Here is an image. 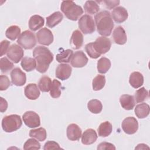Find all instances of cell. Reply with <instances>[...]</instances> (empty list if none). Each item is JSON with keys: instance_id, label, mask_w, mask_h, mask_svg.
<instances>
[{"instance_id": "obj_43", "label": "cell", "mask_w": 150, "mask_h": 150, "mask_svg": "<svg viewBox=\"0 0 150 150\" xmlns=\"http://www.w3.org/2000/svg\"><path fill=\"white\" fill-rule=\"evenodd\" d=\"M97 149L98 150H103V149H115V146L110 142H101L97 146Z\"/></svg>"}, {"instance_id": "obj_42", "label": "cell", "mask_w": 150, "mask_h": 150, "mask_svg": "<svg viewBox=\"0 0 150 150\" xmlns=\"http://www.w3.org/2000/svg\"><path fill=\"white\" fill-rule=\"evenodd\" d=\"M43 149H44V150L56 149H61V148L59 146V144L57 143L56 142L53 141H49L45 143Z\"/></svg>"}, {"instance_id": "obj_46", "label": "cell", "mask_w": 150, "mask_h": 150, "mask_svg": "<svg viewBox=\"0 0 150 150\" xmlns=\"http://www.w3.org/2000/svg\"><path fill=\"white\" fill-rule=\"evenodd\" d=\"M1 103H0V111L1 112H3L5 111L8 108V103L7 101L3 98L2 97H1Z\"/></svg>"}, {"instance_id": "obj_41", "label": "cell", "mask_w": 150, "mask_h": 150, "mask_svg": "<svg viewBox=\"0 0 150 150\" xmlns=\"http://www.w3.org/2000/svg\"><path fill=\"white\" fill-rule=\"evenodd\" d=\"M11 86V82L8 77L5 75L0 76V90L1 91L6 90Z\"/></svg>"}, {"instance_id": "obj_6", "label": "cell", "mask_w": 150, "mask_h": 150, "mask_svg": "<svg viewBox=\"0 0 150 150\" xmlns=\"http://www.w3.org/2000/svg\"><path fill=\"white\" fill-rule=\"evenodd\" d=\"M79 28L84 34H90L95 31V23L92 16L86 14L82 16L78 22Z\"/></svg>"}, {"instance_id": "obj_14", "label": "cell", "mask_w": 150, "mask_h": 150, "mask_svg": "<svg viewBox=\"0 0 150 150\" xmlns=\"http://www.w3.org/2000/svg\"><path fill=\"white\" fill-rule=\"evenodd\" d=\"M71 70V67L69 64L61 63L57 66L56 69L55 76L61 80H65L70 77Z\"/></svg>"}, {"instance_id": "obj_18", "label": "cell", "mask_w": 150, "mask_h": 150, "mask_svg": "<svg viewBox=\"0 0 150 150\" xmlns=\"http://www.w3.org/2000/svg\"><path fill=\"white\" fill-rule=\"evenodd\" d=\"M25 96L29 100H36L40 96V91L38 86L35 83H30L28 84L24 90Z\"/></svg>"}, {"instance_id": "obj_11", "label": "cell", "mask_w": 150, "mask_h": 150, "mask_svg": "<svg viewBox=\"0 0 150 150\" xmlns=\"http://www.w3.org/2000/svg\"><path fill=\"white\" fill-rule=\"evenodd\" d=\"M6 54L8 57L14 63H18L22 59L24 52L22 47L14 43L9 47Z\"/></svg>"}, {"instance_id": "obj_22", "label": "cell", "mask_w": 150, "mask_h": 150, "mask_svg": "<svg viewBox=\"0 0 150 150\" xmlns=\"http://www.w3.org/2000/svg\"><path fill=\"white\" fill-rule=\"evenodd\" d=\"M121 105L126 110H131L134 108L135 103L134 96L129 94H123L120 98Z\"/></svg>"}, {"instance_id": "obj_10", "label": "cell", "mask_w": 150, "mask_h": 150, "mask_svg": "<svg viewBox=\"0 0 150 150\" xmlns=\"http://www.w3.org/2000/svg\"><path fill=\"white\" fill-rule=\"evenodd\" d=\"M122 128L127 134H134L138 129V121L133 117H127L122 122Z\"/></svg>"}, {"instance_id": "obj_27", "label": "cell", "mask_w": 150, "mask_h": 150, "mask_svg": "<svg viewBox=\"0 0 150 150\" xmlns=\"http://www.w3.org/2000/svg\"><path fill=\"white\" fill-rule=\"evenodd\" d=\"M112 127L111 124L108 121L102 122L98 128V134L101 137H106L110 135L112 132Z\"/></svg>"}, {"instance_id": "obj_21", "label": "cell", "mask_w": 150, "mask_h": 150, "mask_svg": "<svg viewBox=\"0 0 150 150\" xmlns=\"http://www.w3.org/2000/svg\"><path fill=\"white\" fill-rule=\"evenodd\" d=\"M45 19L38 15L32 16L29 21V28L32 31H36L44 25Z\"/></svg>"}, {"instance_id": "obj_28", "label": "cell", "mask_w": 150, "mask_h": 150, "mask_svg": "<svg viewBox=\"0 0 150 150\" xmlns=\"http://www.w3.org/2000/svg\"><path fill=\"white\" fill-rule=\"evenodd\" d=\"M97 67L100 73L105 74L111 67V61L107 57H101L97 62Z\"/></svg>"}, {"instance_id": "obj_40", "label": "cell", "mask_w": 150, "mask_h": 150, "mask_svg": "<svg viewBox=\"0 0 150 150\" xmlns=\"http://www.w3.org/2000/svg\"><path fill=\"white\" fill-rule=\"evenodd\" d=\"M85 50L88 55L92 59H97L101 56V54L98 53L94 49L93 42L87 44L85 46Z\"/></svg>"}, {"instance_id": "obj_47", "label": "cell", "mask_w": 150, "mask_h": 150, "mask_svg": "<svg viewBox=\"0 0 150 150\" xmlns=\"http://www.w3.org/2000/svg\"><path fill=\"white\" fill-rule=\"evenodd\" d=\"M146 147L149 148L148 146H146V145L144 144H138V146L135 148V149H144L146 148Z\"/></svg>"}, {"instance_id": "obj_13", "label": "cell", "mask_w": 150, "mask_h": 150, "mask_svg": "<svg viewBox=\"0 0 150 150\" xmlns=\"http://www.w3.org/2000/svg\"><path fill=\"white\" fill-rule=\"evenodd\" d=\"M70 62L73 67L80 68L87 64L88 58L82 50L77 51L73 54Z\"/></svg>"}, {"instance_id": "obj_31", "label": "cell", "mask_w": 150, "mask_h": 150, "mask_svg": "<svg viewBox=\"0 0 150 150\" xmlns=\"http://www.w3.org/2000/svg\"><path fill=\"white\" fill-rule=\"evenodd\" d=\"M52 84L51 79L47 76H42L38 82V87L42 92H48L50 91Z\"/></svg>"}, {"instance_id": "obj_37", "label": "cell", "mask_w": 150, "mask_h": 150, "mask_svg": "<svg viewBox=\"0 0 150 150\" xmlns=\"http://www.w3.org/2000/svg\"><path fill=\"white\" fill-rule=\"evenodd\" d=\"M149 97L148 91L145 87H141L137 90L135 93V100L137 103H142Z\"/></svg>"}, {"instance_id": "obj_29", "label": "cell", "mask_w": 150, "mask_h": 150, "mask_svg": "<svg viewBox=\"0 0 150 150\" xmlns=\"http://www.w3.org/2000/svg\"><path fill=\"white\" fill-rule=\"evenodd\" d=\"M29 136L32 138H36L39 141H43L46 138L47 133L45 128L40 127L37 129H33L30 130Z\"/></svg>"}, {"instance_id": "obj_25", "label": "cell", "mask_w": 150, "mask_h": 150, "mask_svg": "<svg viewBox=\"0 0 150 150\" xmlns=\"http://www.w3.org/2000/svg\"><path fill=\"white\" fill-rule=\"evenodd\" d=\"M149 105L145 103H142L136 105L135 108V114L138 118H146L149 114Z\"/></svg>"}, {"instance_id": "obj_23", "label": "cell", "mask_w": 150, "mask_h": 150, "mask_svg": "<svg viewBox=\"0 0 150 150\" xmlns=\"http://www.w3.org/2000/svg\"><path fill=\"white\" fill-rule=\"evenodd\" d=\"M129 82L132 87L138 88L143 85L144 77L141 73L138 71H134L129 76Z\"/></svg>"}, {"instance_id": "obj_8", "label": "cell", "mask_w": 150, "mask_h": 150, "mask_svg": "<svg viewBox=\"0 0 150 150\" xmlns=\"http://www.w3.org/2000/svg\"><path fill=\"white\" fill-rule=\"evenodd\" d=\"M22 119L25 124L29 128H36L39 127L40 125L39 115L32 111L25 112L23 114Z\"/></svg>"}, {"instance_id": "obj_26", "label": "cell", "mask_w": 150, "mask_h": 150, "mask_svg": "<svg viewBox=\"0 0 150 150\" xmlns=\"http://www.w3.org/2000/svg\"><path fill=\"white\" fill-rule=\"evenodd\" d=\"M21 64L24 70L31 71L36 67V61L34 58L25 57L22 59Z\"/></svg>"}, {"instance_id": "obj_45", "label": "cell", "mask_w": 150, "mask_h": 150, "mask_svg": "<svg viewBox=\"0 0 150 150\" xmlns=\"http://www.w3.org/2000/svg\"><path fill=\"white\" fill-rule=\"evenodd\" d=\"M103 2L105 4L106 8L109 9L114 8L120 4V1H103Z\"/></svg>"}, {"instance_id": "obj_3", "label": "cell", "mask_w": 150, "mask_h": 150, "mask_svg": "<svg viewBox=\"0 0 150 150\" xmlns=\"http://www.w3.org/2000/svg\"><path fill=\"white\" fill-rule=\"evenodd\" d=\"M60 9L66 18L74 21L78 20L80 16L83 13L82 8L76 5L72 1H62Z\"/></svg>"}, {"instance_id": "obj_17", "label": "cell", "mask_w": 150, "mask_h": 150, "mask_svg": "<svg viewBox=\"0 0 150 150\" xmlns=\"http://www.w3.org/2000/svg\"><path fill=\"white\" fill-rule=\"evenodd\" d=\"M67 138L73 141H78L81 136V129L76 124H70L67 128Z\"/></svg>"}, {"instance_id": "obj_2", "label": "cell", "mask_w": 150, "mask_h": 150, "mask_svg": "<svg viewBox=\"0 0 150 150\" xmlns=\"http://www.w3.org/2000/svg\"><path fill=\"white\" fill-rule=\"evenodd\" d=\"M94 19L98 33L103 36H110L114 25L110 12L102 11L95 15Z\"/></svg>"}, {"instance_id": "obj_39", "label": "cell", "mask_w": 150, "mask_h": 150, "mask_svg": "<svg viewBox=\"0 0 150 150\" xmlns=\"http://www.w3.org/2000/svg\"><path fill=\"white\" fill-rule=\"evenodd\" d=\"M40 148V143L33 138L28 139L23 145V149L25 150L39 149Z\"/></svg>"}, {"instance_id": "obj_1", "label": "cell", "mask_w": 150, "mask_h": 150, "mask_svg": "<svg viewBox=\"0 0 150 150\" xmlns=\"http://www.w3.org/2000/svg\"><path fill=\"white\" fill-rule=\"evenodd\" d=\"M33 56L36 61V70L40 73H45L53 60V54L47 47L38 46L33 51Z\"/></svg>"}, {"instance_id": "obj_12", "label": "cell", "mask_w": 150, "mask_h": 150, "mask_svg": "<svg viewBox=\"0 0 150 150\" xmlns=\"http://www.w3.org/2000/svg\"><path fill=\"white\" fill-rule=\"evenodd\" d=\"M11 77L12 84L16 86H22L26 81V74L19 67L14 68L11 71Z\"/></svg>"}, {"instance_id": "obj_32", "label": "cell", "mask_w": 150, "mask_h": 150, "mask_svg": "<svg viewBox=\"0 0 150 150\" xmlns=\"http://www.w3.org/2000/svg\"><path fill=\"white\" fill-rule=\"evenodd\" d=\"M87 108L93 114H99L102 111L103 105L100 100L93 99L88 101Z\"/></svg>"}, {"instance_id": "obj_20", "label": "cell", "mask_w": 150, "mask_h": 150, "mask_svg": "<svg viewBox=\"0 0 150 150\" xmlns=\"http://www.w3.org/2000/svg\"><path fill=\"white\" fill-rule=\"evenodd\" d=\"M83 44V36L79 30L73 31L70 41V46L74 49H80Z\"/></svg>"}, {"instance_id": "obj_35", "label": "cell", "mask_w": 150, "mask_h": 150, "mask_svg": "<svg viewBox=\"0 0 150 150\" xmlns=\"http://www.w3.org/2000/svg\"><path fill=\"white\" fill-rule=\"evenodd\" d=\"M84 9L86 13L93 15L99 11L100 7L96 1H87L84 5Z\"/></svg>"}, {"instance_id": "obj_30", "label": "cell", "mask_w": 150, "mask_h": 150, "mask_svg": "<svg viewBox=\"0 0 150 150\" xmlns=\"http://www.w3.org/2000/svg\"><path fill=\"white\" fill-rule=\"evenodd\" d=\"M73 54V50L71 49L64 50L56 55V60L59 63H69L70 62Z\"/></svg>"}, {"instance_id": "obj_16", "label": "cell", "mask_w": 150, "mask_h": 150, "mask_svg": "<svg viewBox=\"0 0 150 150\" xmlns=\"http://www.w3.org/2000/svg\"><path fill=\"white\" fill-rule=\"evenodd\" d=\"M112 38L114 42L118 45H124L127 40V35L125 30L122 26L115 28L112 32Z\"/></svg>"}, {"instance_id": "obj_38", "label": "cell", "mask_w": 150, "mask_h": 150, "mask_svg": "<svg viewBox=\"0 0 150 150\" xmlns=\"http://www.w3.org/2000/svg\"><path fill=\"white\" fill-rule=\"evenodd\" d=\"M13 67V64L9 61L6 57L0 59V69L2 73H7Z\"/></svg>"}, {"instance_id": "obj_33", "label": "cell", "mask_w": 150, "mask_h": 150, "mask_svg": "<svg viewBox=\"0 0 150 150\" xmlns=\"http://www.w3.org/2000/svg\"><path fill=\"white\" fill-rule=\"evenodd\" d=\"M21 29L16 25H12L8 28L5 32V36L11 40H15L21 35Z\"/></svg>"}, {"instance_id": "obj_15", "label": "cell", "mask_w": 150, "mask_h": 150, "mask_svg": "<svg viewBox=\"0 0 150 150\" xmlns=\"http://www.w3.org/2000/svg\"><path fill=\"white\" fill-rule=\"evenodd\" d=\"M128 13L127 9L122 6H118L114 8L111 12V17L117 23H121L127 20Z\"/></svg>"}, {"instance_id": "obj_44", "label": "cell", "mask_w": 150, "mask_h": 150, "mask_svg": "<svg viewBox=\"0 0 150 150\" xmlns=\"http://www.w3.org/2000/svg\"><path fill=\"white\" fill-rule=\"evenodd\" d=\"M10 45V42L7 40H4L1 42V56H2L7 53Z\"/></svg>"}, {"instance_id": "obj_7", "label": "cell", "mask_w": 150, "mask_h": 150, "mask_svg": "<svg viewBox=\"0 0 150 150\" xmlns=\"http://www.w3.org/2000/svg\"><path fill=\"white\" fill-rule=\"evenodd\" d=\"M93 44L94 49L100 54L106 53L111 46L110 39L104 36L97 38L95 42H93Z\"/></svg>"}, {"instance_id": "obj_36", "label": "cell", "mask_w": 150, "mask_h": 150, "mask_svg": "<svg viewBox=\"0 0 150 150\" xmlns=\"http://www.w3.org/2000/svg\"><path fill=\"white\" fill-rule=\"evenodd\" d=\"M105 77L104 75L98 74L96 76L93 80L92 86L93 89L94 91H98L101 90L105 86Z\"/></svg>"}, {"instance_id": "obj_4", "label": "cell", "mask_w": 150, "mask_h": 150, "mask_svg": "<svg viewBox=\"0 0 150 150\" xmlns=\"http://www.w3.org/2000/svg\"><path fill=\"white\" fill-rule=\"evenodd\" d=\"M22 122L21 117L17 114H11L4 117L2 120V128L6 132H12L21 128Z\"/></svg>"}, {"instance_id": "obj_9", "label": "cell", "mask_w": 150, "mask_h": 150, "mask_svg": "<svg viewBox=\"0 0 150 150\" xmlns=\"http://www.w3.org/2000/svg\"><path fill=\"white\" fill-rule=\"evenodd\" d=\"M38 43L40 45L49 46L53 42V35L47 28H43L36 33Z\"/></svg>"}, {"instance_id": "obj_24", "label": "cell", "mask_w": 150, "mask_h": 150, "mask_svg": "<svg viewBox=\"0 0 150 150\" xmlns=\"http://www.w3.org/2000/svg\"><path fill=\"white\" fill-rule=\"evenodd\" d=\"M63 19V16L60 12H55L46 18V26L51 28H54L58 25Z\"/></svg>"}, {"instance_id": "obj_34", "label": "cell", "mask_w": 150, "mask_h": 150, "mask_svg": "<svg viewBox=\"0 0 150 150\" xmlns=\"http://www.w3.org/2000/svg\"><path fill=\"white\" fill-rule=\"evenodd\" d=\"M61 87V83L56 79H53L50 90V95L52 98H57L60 96L62 93Z\"/></svg>"}, {"instance_id": "obj_5", "label": "cell", "mask_w": 150, "mask_h": 150, "mask_svg": "<svg viewBox=\"0 0 150 150\" xmlns=\"http://www.w3.org/2000/svg\"><path fill=\"white\" fill-rule=\"evenodd\" d=\"M17 43L22 47L26 50L32 49L36 44V39L35 34L30 30L23 31L17 40Z\"/></svg>"}, {"instance_id": "obj_19", "label": "cell", "mask_w": 150, "mask_h": 150, "mask_svg": "<svg viewBox=\"0 0 150 150\" xmlns=\"http://www.w3.org/2000/svg\"><path fill=\"white\" fill-rule=\"evenodd\" d=\"M97 139V133L91 128L86 129L81 135V142L84 145H91L95 142Z\"/></svg>"}]
</instances>
